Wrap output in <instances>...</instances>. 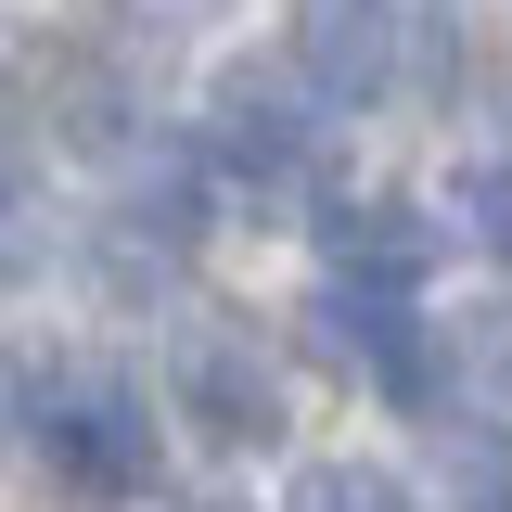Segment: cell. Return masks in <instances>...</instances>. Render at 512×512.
<instances>
[{
    "mask_svg": "<svg viewBox=\"0 0 512 512\" xmlns=\"http://www.w3.org/2000/svg\"><path fill=\"white\" fill-rule=\"evenodd\" d=\"M39 461H52L77 500H128V487H154V397L116 384V372L52 384V397H39Z\"/></svg>",
    "mask_w": 512,
    "mask_h": 512,
    "instance_id": "obj_1",
    "label": "cell"
},
{
    "mask_svg": "<svg viewBox=\"0 0 512 512\" xmlns=\"http://www.w3.org/2000/svg\"><path fill=\"white\" fill-rule=\"evenodd\" d=\"M308 346L320 359H346V372L397 384V397H436V372H423V320H410V295H372V282H320L308 295Z\"/></svg>",
    "mask_w": 512,
    "mask_h": 512,
    "instance_id": "obj_2",
    "label": "cell"
},
{
    "mask_svg": "<svg viewBox=\"0 0 512 512\" xmlns=\"http://www.w3.org/2000/svg\"><path fill=\"white\" fill-rule=\"evenodd\" d=\"M180 397H192V423H205L218 448L282 436V372L256 359L244 333H192V346H180Z\"/></svg>",
    "mask_w": 512,
    "mask_h": 512,
    "instance_id": "obj_3",
    "label": "cell"
},
{
    "mask_svg": "<svg viewBox=\"0 0 512 512\" xmlns=\"http://www.w3.org/2000/svg\"><path fill=\"white\" fill-rule=\"evenodd\" d=\"M295 77H308L320 103H372L384 77H397L384 0H308V13H295Z\"/></svg>",
    "mask_w": 512,
    "mask_h": 512,
    "instance_id": "obj_4",
    "label": "cell"
},
{
    "mask_svg": "<svg viewBox=\"0 0 512 512\" xmlns=\"http://www.w3.org/2000/svg\"><path fill=\"white\" fill-rule=\"evenodd\" d=\"M320 244H333V282H372V295H410L423 282V205H397V192H359V205H333L320 218Z\"/></svg>",
    "mask_w": 512,
    "mask_h": 512,
    "instance_id": "obj_5",
    "label": "cell"
},
{
    "mask_svg": "<svg viewBox=\"0 0 512 512\" xmlns=\"http://www.w3.org/2000/svg\"><path fill=\"white\" fill-rule=\"evenodd\" d=\"M282 512H410V474L372 461V448H333V461H295Z\"/></svg>",
    "mask_w": 512,
    "mask_h": 512,
    "instance_id": "obj_6",
    "label": "cell"
},
{
    "mask_svg": "<svg viewBox=\"0 0 512 512\" xmlns=\"http://www.w3.org/2000/svg\"><path fill=\"white\" fill-rule=\"evenodd\" d=\"M218 154L256 167V180H269V167H295V154H308V141H295V103H282V90H256V77H231V90H218Z\"/></svg>",
    "mask_w": 512,
    "mask_h": 512,
    "instance_id": "obj_7",
    "label": "cell"
},
{
    "mask_svg": "<svg viewBox=\"0 0 512 512\" xmlns=\"http://www.w3.org/2000/svg\"><path fill=\"white\" fill-rule=\"evenodd\" d=\"M436 346H448V372H461V397H512V308L461 320V333H436Z\"/></svg>",
    "mask_w": 512,
    "mask_h": 512,
    "instance_id": "obj_8",
    "label": "cell"
},
{
    "mask_svg": "<svg viewBox=\"0 0 512 512\" xmlns=\"http://www.w3.org/2000/svg\"><path fill=\"white\" fill-rule=\"evenodd\" d=\"M461 231L487 256H512V154H487V167H461Z\"/></svg>",
    "mask_w": 512,
    "mask_h": 512,
    "instance_id": "obj_9",
    "label": "cell"
},
{
    "mask_svg": "<svg viewBox=\"0 0 512 512\" xmlns=\"http://www.w3.org/2000/svg\"><path fill=\"white\" fill-rule=\"evenodd\" d=\"M474 512H512V461H474Z\"/></svg>",
    "mask_w": 512,
    "mask_h": 512,
    "instance_id": "obj_10",
    "label": "cell"
}]
</instances>
